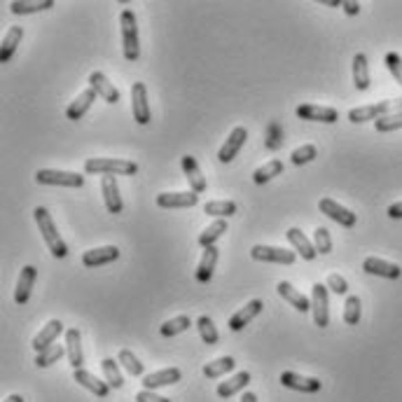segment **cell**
I'll use <instances>...</instances> for the list:
<instances>
[{
  "instance_id": "cell-15",
  "label": "cell",
  "mask_w": 402,
  "mask_h": 402,
  "mask_svg": "<svg viewBox=\"0 0 402 402\" xmlns=\"http://www.w3.org/2000/svg\"><path fill=\"white\" fill-rule=\"evenodd\" d=\"M262 309H264L262 300H250L248 304H246L244 309H239V311L230 318V330L232 332H241L253 318H257L259 313H262Z\"/></svg>"
},
{
  "instance_id": "cell-24",
  "label": "cell",
  "mask_w": 402,
  "mask_h": 402,
  "mask_svg": "<svg viewBox=\"0 0 402 402\" xmlns=\"http://www.w3.org/2000/svg\"><path fill=\"white\" fill-rule=\"evenodd\" d=\"M35 278H38V269H35L33 264H26V267L21 269L19 281H17V288H15V302L17 304H26L28 302Z\"/></svg>"
},
{
  "instance_id": "cell-13",
  "label": "cell",
  "mask_w": 402,
  "mask_h": 402,
  "mask_svg": "<svg viewBox=\"0 0 402 402\" xmlns=\"http://www.w3.org/2000/svg\"><path fill=\"white\" fill-rule=\"evenodd\" d=\"M278 381L283 383L290 391H300V393H318L320 391V381L313 379V376H302L297 372H283L278 376Z\"/></svg>"
},
{
  "instance_id": "cell-21",
  "label": "cell",
  "mask_w": 402,
  "mask_h": 402,
  "mask_svg": "<svg viewBox=\"0 0 402 402\" xmlns=\"http://www.w3.org/2000/svg\"><path fill=\"white\" fill-rule=\"evenodd\" d=\"M183 372L178 367H166L159 369V372H152L143 376V388L145 391H154V388H162V386H171V383L181 381Z\"/></svg>"
},
{
  "instance_id": "cell-11",
  "label": "cell",
  "mask_w": 402,
  "mask_h": 402,
  "mask_svg": "<svg viewBox=\"0 0 402 402\" xmlns=\"http://www.w3.org/2000/svg\"><path fill=\"white\" fill-rule=\"evenodd\" d=\"M246 138H248V131H246V127H234L232 134L227 136V140L222 143L220 152H218V159L222 164H230L234 157L239 154L241 147L246 145Z\"/></svg>"
},
{
  "instance_id": "cell-29",
  "label": "cell",
  "mask_w": 402,
  "mask_h": 402,
  "mask_svg": "<svg viewBox=\"0 0 402 402\" xmlns=\"http://www.w3.org/2000/svg\"><path fill=\"white\" fill-rule=\"evenodd\" d=\"M21 38H24V28L21 26H12L3 38V45H0V61L8 64V61L15 57L17 47L21 45Z\"/></svg>"
},
{
  "instance_id": "cell-4",
  "label": "cell",
  "mask_w": 402,
  "mask_h": 402,
  "mask_svg": "<svg viewBox=\"0 0 402 402\" xmlns=\"http://www.w3.org/2000/svg\"><path fill=\"white\" fill-rule=\"evenodd\" d=\"M38 185H57V188H82L84 176L73 171H57V169H40L35 173Z\"/></svg>"
},
{
  "instance_id": "cell-9",
  "label": "cell",
  "mask_w": 402,
  "mask_h": 402,
  "mask_svg": "<svg viewBox=\"0 0 402 402\" xmlns=\"http://www.w3.org/2000/svg\"><path fill=\"white\" fill-rule=\"evenodd\" d=\"M131 113L134 120L138 122L140 127L150 122V103H147V86L143 82H134L131 86Z\"/></svg>"
},
{
  "instance_id": "cell-19",
  "label": "cell",
  "mask_w": 402,
  "mask_h": 402,
  "mask_svg": "<svg viewBox=\"0 0 402 402\" xmlns=\"http://www.w3.org/2000/svg\"><path fill=\"white\" fill-rule=\"evenodd\" d=\"M117 257H120V248H117V246H101V248L84 250L82 264L84 267H101V264L115 262Z\"/></svg>"
},
{
  "instance_id": "cell-35",
  "label": "cell",
  "mask_w": 402,
  "mask_h": 402,
  "mask_svg": "<svg viewBox=\"0 0 402 402\" xmlns=\"http://www.w3.org/2000/svg\"><path fill=\"white\" fill-rule=\"evenodd\" d=\"M281 173H283V162L281 159H271V162L259 166V169L253 173V181H255L257 185H264V183H269L271 178L281 176Z\"/></svg>"
},
{
  "instance_id": "cell-51",
  "label": "cell",
  "mask_w": 402,
  "mask_h": 402,
  "mask_svg": "<svg viewBox=\"0 0 402 402\" xmlns=\"http://www.w3.org/2000/svg\"><path fill=\"white\" fill-rule=\"evenodd\" d=\"M241 402H257V395L250 393V391H246L244 395H241Z\"/></svg>"
},
{
  "instance_id": "cell-1",
  "label": "cell",
  "mask_w": 402,
  "mask_h": 402,
  "mask_svg": "<svg viewBox=\"0 0 402 402\" xmlns=\"http://www.w3.org/2000/svg\"><path fill=\"white\" fill-rule=\"evenodd\" d=\"M33 218H35V222H38L40 234H42V239H45L49 253H52V255L57 257V259L66 257L68 255V246L64 244L61 234L57 232V225H54V220H52V215H49L47 208L45 206H38L33 211Z\"/></svg>"
},
{
  "instance_id": "cell-41",
  "label": "cell",
  "mask_w": 402,
  "mask_h": 402,
  "mask_svg": "<svg viewBox=\"0 0 402 402\" xmlns=\"http://www.w3.org/2000/svg\"><path fill=\"white\" fill-rule=\"evenodd\" d=\"M197 327H199V335L203 339V344H208V346H215L218 344V330H215V323L208 316H201L199 320H197Z\"/></svg>"
},
{
  "instance_id": "cell-46",
  "label": "cell",
  "mask_w": 402,
  "mask_h": 402,
  "mask_svg": "<svg viewBox=\"0 0 402 402\" xmlns=\"http://www.w3.org/2000/svg\"><path fill=\"white\" fill-rule=\"evenodd\" d=\"M386 68L391 71V75L395 77V82L402 86V57L398 52H388L386 54Z\"/></svg>"
},
{
  "instance_id": "cell-45",
  "label": "cell",
  "mask_w": 402,
  "mask_h": 402,
  "mask_svg": "<svg viewBox=\"0 0 402 402\" xmlns=\"http://www.w3.org/2000/svg\"><path fill=\"white\" fill-rule=\"evenodd\" d=\"M316 157H318V150H316V145H311V143L297 147V150H293V154H290V159H293L295 166L309 164V162H313Z\"/></svg>"
},
{
  "instance_id": "cell-3",
  "label": "cell",
  "mask_w": 402,
  "mask_h": 402,
  "mask_svg": "<svg viewBox=\"0 0 402 402\" xmlns=\"http://www.w3.org/2000/svg\"><path fill=\"white\" fill-rule=\"evenodd\" d=\"M120 26H122V47H125V59L127 61H138V57H140L138 21H136L134 10L122 12V15H120Z\"/></svg>"
},
{
  "instance_id": "cell-47",
  "label": "cell",
  "mask_w": 402,
  "mask_h": 402,
  "mask_svg": "<svg viewBox=\"0 0 402 402\" xmlns=\"http://www.w3.org/2000/svg\"><path fill=\"white\" fill-rule=\"evenodd\" d=\"M325 286H327V290H332L335 295H346V293H349V283H346V278L339 276V274L327 276Z\"/></svg>"
},
{
  "instance_id": "cell-5",
  "label": "cell",
  "mask_w": 402,
  "mask_h": 402,
  "mask_svg": "<svg viewBox=\"0 0 402 402\" xmlns=\"http://www.w3.org/2000/svg\"><path fill=\"white\" fill-rule=\"evenodd\" d=\"M393 108L402 110V98L400 101H381V103H372V106H363V108H354L349 113V120L354 125H363V122H369V120H379V117L388 115Z\"/></svg>"
},
{
  "instance_id": "cell-37",
  "label": "cell",
  "mask_w": 402,
  "mask_h": 402,
  "mask_svg": "<svg viewBox=\"0 0 402 402\" xmlns=\"http://www.w3.org/2000/svg\"><path fill=\"white\" fill-rule=\"evenodd\" d=\"M64 354H66L64 346H61V344H52L49 349L40 351V354L35 356V367H49V365L59 363L61 358H64Z\"/></svg>"
},
{
  "instance_id": "cell-36",
  "label": "cell",
  "mask_w": 402,
  "mask_h": 402,
  "mask_svg": "<svg viewBox=\"0 0 402 402\" xmlns=\"http://www.w3.org/2000/svg\"><path fill=\"white\" fill-rule=\"evenodd\" d=\"M101 367H103V374H106V381H108L110 388L125 386V379H122V372H120V365L115 363V358H103Z\"/></svg>"
},
{
  "instance_id": "cell-10",
  "label": "cell",
  "mask_w": 402,
  "mask_h": 402,
  "mask_svg": "<svg viewBox=\"0 0 402 402\" xmlns=\"http://www.w3.org/2000/svg\"><path fill=\"white\" fill-rule=\"evenodd\" d=\"M300 120H309V122H323V125H335L339 120V113L330 106H313V103H304L295 110Z\"/></svg>"
},
{
  "instance_id": "cell-40",
  "label": "cell",
  "mask_w": 402,
  "mask_h": 402,
  "mask_svg": "<svg viewBox=\"0 0 402 402\" xmlns=\"http://www.w3.org/2000/svg\"><path fill=\"white\" fill-rule=\"evenodd\" d=\"M360 316H363V304H360V297L358 295H351L344 304V323L346 325H358L360 323Z\"/></svg>"
},
{
  "instance_id": "cell-23",
  "label": "cell",
  "mask_w": 402,
  "mask_h": 402,
  "mask_svg": "<svg viewBox=\"0 0 402 402\" xmlns=\"http://www.w3.org/2000/svg\"><path fill=\"white\" fill-rule=\"evenodd\" d=\"M101 192H103V201H106V208L110 213H122L125 203H122L120 188H117V181L113 176H103L101 178Z\"/></svg>"
},
{
  "instance_id": "cell-32",
  "label": "cell",
  "mask_w": 402,
  "mask_h": 402,
  "mask_svg": "<svg viewBox=\"0 0 402 402\" xmlns=\"http://www.w3.org/2000/svg\"><path fill=\"white\" fill-rule=\"evenodd\" d=\"M354 84L358 91L369 89V66H367V57L363 52H358L354 57Z\"/></svg>"
},
{
  "instance_id": "cell-20",
  "label": "cell",
  "mask_w": 402,
  "mask_h": 402,
  "mask_svg": "<svg viewBox=\"0 0 402 402\" xmlns=\"http://www.w3.org/2000/svg\"><path fill=\"white\" fill-rule=\"evenodd\" d=\"M89 86H91V89H94L96 94L101 96L106 103H117V101H120V91L115 89V84L110 82V80H108L106 75H103L101 71H94V73L89 75Z\"/></svg>"
},
{
  "instance_id": "cell-17",
  "label": "cell",
  "mask_w": 402,
  "mask_h": 402,
  "mask_svg": "<svg viewBox=\"0 0 402 402\" xmlns=\"http://www.w3.org/2000/svg\"><path fill=\"white\" fill-rule=\"evenodd\" d=\"M73 379L77 381V386H82L89 393H94L96 398H108V393H110L108 381H101L96 374L86 372V369H75V372H73Z\"/></svg>"
},
{
  "instance_id": "cell-18",
  "label": "cell",
  "mask_w": 402,
  "mask_h": 402,
  "mask_svg": "<svg viewBox=\"0 0 402 402\" xmlns=\"http://www.w3.org/2000/svg\"><path fill=\"white\" fill-rule=\"evenodd\" d=\"M66 354H68V360H71V365H73V369H82V365H84L82 335H80L77 327L66 330Z\"/></svg>"
},
{
  "instance_id": "cell-31",
  "label": "cell",
  "mask_w": 402,
  "mask_h": 402,
  "mask_svg": "<svg viewBox=\"0 0 402 402\" xmlns=\"http://www.w3.org/2000/svg\"><path fill=\"white\" fill-rule=\"evenodd\" d=\"M234 367H237V360L232 356H222V358H215L208 365H203V376L206 379H220L227 372H232Z\"/></svg>"
},
{
  "instance_id": "cell-44",
  "label": "cell",
  "mask_w": 402,
  "mask_h": 402,
  "mask_svg": "<svg viewBox=\"0 0 402 402\" xmlns=\"http://www.w3.org/2000/svg\"><path fill=\"white\" fill-rule=\"evenodd\" d=\"M313 248L320 255H330L332 253V237L325 227H316V232H313Z\"/></svg>"
},
{
  "instance_id": "cell-39",
  "label": "cell",
  "mask_w": 402,
  "mask_h": 402,
  "mask_svg": "<svg viewBox=\"0 0 402 402\" xmlns=\"http://www.w3.org/2000/svg\"><path fill=\"white\" fill-rule=\"evenodd\" d=\"M190 325H192L190 316H176V318L166 320V323L159 327V335L162 337H176V335H181V332L190 330Z\"/></svg>"
},
{
  "instance_id": "cell-14",
  "label": "cell",
  "mask_w": 402,
  "mask_h": 402,
  "mask_svg": "<svg viewBox=\"0 0 402 402\" xmlns=\"http://www.w3.org/2000/svg\"><path fill=\"white\" fill-rule=\"evenodd\" d=\"M96 91L91 89V86H86L84 91H80L75 101L71 103V106L66 108V117L68 120H73V122H77V120H82V117L89 113V108L94 106V101H96Z\"/></svg>"
},
{
  "instance_id": "cell-28",
  "label": "cell",
  "mask_w": 402,
  "mask_h": 402,
  "mask_svg": "<svg viewBox=\"0 0 402 402\" xmlns=\"http://www.w3.org/2000/svg\"><path fill=\"white\" fill-rule=\"evenodd\" d=\"M215 264H218V248H215V246H211V248L203 250L199 267H197V271H194L197 281H199V283H208V281H211L213 271H215Z\"/></svg>"
},
{
  "instance_id": "cell-22",
  "label": "cell",
  "mask_w": 402,
  "mask_h": 402,
  "mask_svg": "<svg viewBox=\"0 0 402 402\" xmlns=\"http://www.w3.org/2000/svg\"><path fill=\"white\" fill-rule=\"evenodd\" d=\"M181 164H183L185 178H188V183H190L192 192H197V194L206 192L208 183H206V178H203V173H201V169H199V164H197V159H194V157H190V154H185Z\"/></svg>"
},
{
  "instance_id": "cell-30",
  "label": "cell",
  "mask_w": 402,
  "mask_h": 402,
  "mask_svg": "<svg viewBox=\"0 0 402 402\" xmlns=\"http://www.w3.org/2000/svg\"><path fill=\"white\" fill-rule=\"evenodd\" d=\"M250 383V374L248 372H239V374H234L232 379H227V381H220L218 383V393L220 398H232V395H237L239 391H244L246 386Z\"/></svg>"
},
{
  "instance_id": "cell-50",
  "label": "cell",
  "mask_w": 402,
  "mask_h": 402,
  "mask_svg": "<svg viewBox=\"0 0 402 402\" xmlns=\"http://www.w3.org/2000/svg\"><path fill=\"white\" fill-rule=\"evenodd\" d=\"M388 218H393V220H400L402 218V201L393 203V206H388Z\"/></svg>"
},
{
  "instance_id": "cell-49",
  "label": "cell",
  "mask_w": 402,
  "mask_h": 402,
  "mask_svg": "<svg viewBox=\"0 0 402 402\" xmlns=\"http://www.w3.org/2000/svg\"><path fill=\"white\" fill-rule=\"evenodd\" d=\"M342 8H344L346 15L354 17V15H358V12H360V3H354V0H344Z\"/></svg>"
},
{
  "instance_id": "cell-34",
  "label": "cell",
  "mask_w": 402,
  "mask_h": 402,
  "mask_svg": "<svg viewBox=\"0 0 402 402\" xmlns=\"http://www.w3.org/2000/svg\"><path fill=\"white\" fill-rule=\"evenodd\" d=\"M225 232H227V222H225V220H215V222H211V225H208L206 230H203V232L199 234V246H201L203 250L211 248V246H213L215 241H218Z\"/></svg>"
},
{
  "instance_id": "cell-27",
  "label": "cell",
  "mask_w": 402,
  "mask_h": 402,
  "mask_svg": "<svg viewBox=\"0 0 402 402\" xmlns=\"http://www.w3.org/2000/svg\"><path fill=\"white\" fill-rule=\"evenodd\" d=\"M286 239L295 246V250L300 253L302 259H309V262H311V259H316L318 253H316V248H313L311 241H309L304 234H302V230H297V227H290V230L286 232Z\"/></svg>"
},
{
  "instance_id": "cell-6",
  "label": "cell",
  "mask_w": 402,
  "mask_h": 402,
  "mask_svg": "<svg viewBox=\"0 0 402 402\" xmlns=\"http://www.w3.org/2000/svg\"><path fill=\"white\" fill-rule=\"evenodd\" d=\"M311 311L313 323L318 327H327V323H330V302H327V286H323V283H313L311 288Z\"/></svg>"
},
{
  "instance_id": "cell-2",
  "label": "cell",
  "mask_w": 402,
  "mask_h": 402,
  "mask_svg": "<svg viewBox=\"0 0 402 402\" xmlns=\"http://www.w3.org/2000/svg\"><path fill=\"white\" fill-rule=\"evenodd\" d=\"M86 173H98V176H136L138 164L131 159H113V157H91L84 162Z\"/></svg>"
},
{
  "instance_id": "cell-25",
  "label": "cell",
  "mask_w": 402,
  "mask_h": 402,
  "mask_svg": "<svg viewBox=\"0 0 402 402\" xmlns=\"http://www.w3.org/2000/svg\"><path fill=\"white\" fill-rule=\"evenodd\" d=\"M276 293L283 297V300L286 302H290V307H295L297 311L300 313H307V311H311V300H309V297H304L300 293V290L297 288H293L290 286L288 281H281L276 286Z\"/></svg>"
},
{
  "instance_id": "cell-52",
  "label": "cell",
  "mask_w": 402,
  "mask_h": 402,
  "mask_svg": "<svg viewBox=\"0 0 402 402\" xmlns=\"http://www.w3.org/2000/svg\"><path fill=\"white\" fill-rule=\"evenodd\" d=\"M5 402H26V400H24L21 395H17V393H15V395H10V398L5 400Z\"/></svg>"
},
{
  "instance_id": "cell-7",
  "label": "cell",
  "mask_w": 402,
  "mask_h": 402,
  "mask_svg": "<svg viewBox=\"0 0 402 402\" xmlns=\"http://www.w3.org/2000/svg\"><path fill=\"white\" fill-rule=\"evenodd\" d=\"M250 257L257 259V262H274V264H293L297 255L293 250H283L276 248V246H253L250 248Z\"/></svg>"
},
{
  "instance_id": "cell-16",
  "label": "cell",
  "mask_w": 402,
  "mask_h": 402,
  "mask_svg": "<svg viewBox=\"0 0 402 402\" xmlns=\"http://www.w3.org/2000/svg\"><path fill=\"white\" fill-rule=\"evenodd\" d=\"M61 332H64V323H61L59 318H52V320H49V323L38 332V335L33 337V342H30V346H33V349L40 354V351L49 349V346L57 342V337L61 335Z\"/></svg>"
},
{
  "instance_id": "cell-8",
  "label": "cell",
  "mask_w": 402,
  "mask_h": 402,
  "mask_svg": "<svg viewBox=\"0 0 402 402\" xmlns=\"http://www.w3.org/2000/svg\"><path fill=\"white\" fill-rule=\"evenodd\" d=\"M318 208H320V213L327 215L330 220H335L337 225H342V227H356V222H358V215L354 211H349V208H344L342 203H337L335 199H320Z\"/></svg>"
},
{
  "instance_id": "cell-12",
  "label": "cell",
  "mask_w": 402,
  "mask_h": 402,
  "mask_svg": "<svg viewBox=\"0 0 402 402\" xmlns=\"http://www.w3.org/2000/svg\"><path fill=\"white\" fill-rule=\"evenodd\" d=\"M199 203V194L197 192H162L157 194V206L159 208H192Z\"/></svg>"
},
{
  "instance_id": "cell-33",
  "label": "cell",
  "mask_w": 402,
  "mask_h": 402,
  "mask_svg": "<svg viewBox=\"0 0 402 402\" xmlns=\"http://www.w3.org/2000/svg\"><path fill=\"white\" fill-rule=\"evenodd\" d=\"M54 8V0H15L10 3L12 15H35V12Z\"/></svg>"
},
{
  "instance_id": "cell-26",
  "label": "cell",
  "mask_w": 402,
  "mask_h": 402,
  "mask_svg": "<svg viewBox=\"0 0 402 402\" xmlns=\"http://www.w3.org/2000/svg\"><path fill=\"white\" fill-rule=\"evenodd\" d=\"M363 269L367 271V274L381 276V278H400V274H402V269L398 267V264L386 262V259H381V257H365Z\"/></svg>"
},
{
  "instance_id": "cell-43",
  "label": "cell",
  "mask_w": 402,
  "mask_h": 402,
  "mask_svg": "<svg viewBox=\"0 0 402 402\" xmlns=\"http://www.w3.org/2000/svg\"><path fill=\"white\" fill-rule=\"evenodd\" d=\"M374 127H376V131L379 134L398 131V129H402V110H398V113H393V115L379 117V120L374 122Z\"/></svg>"
},
{
  "instance_id": "cell-42",
  "label": "cell",
  "mask_w": 402,
  "mask_h": 402,
  "mask_svg": "<svg viewBox=\"0 0 402 402\" xmlns=\"http://www.w3.org/2000/svg\"><path fill=\"white\" fill-rule=\"evenodd\" d=\"M117 363H122V367H125L129 374H134V376L143 374V363H140L138 358H136L129 349H122L120 351V356H117Z\"/></svg>"
},
{
  "instance_id": "cell-48",
  "label": "cell",
  "mask_w": 402,
  "mask_h": 402,
  "mask_svg": "<svg viewBox=\"0 0 402 402\" xmlns=\"http://www.w3.org/2000/svg\"><path fill=\"white\" fill-rule=\"evenodd\" d=\"M136 402H171L169 398H162V395H157L154 391H138L136 393V398H134Z\"/></svg>"
},
{
  "instance_id": "cell-38",
  "label": "cell",
  "mask_w": 402,
  "mask_h": 402,
  "mask_svg": "<svg viewBox=\"0 0 402 402\" xmlns=\"http://www.w3.org/2000/svg\"><path fill=\"white\" fill-rule=\"evenodd\" d=\"M203 213L206 215H213V218H230V215L237 213V203L234 201H208L206 206H203Z\"/></svg>"
}]
</instances>
